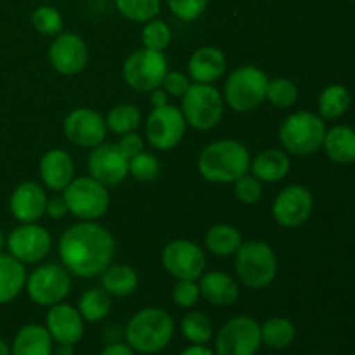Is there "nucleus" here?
Listing matches in <instances>:
<instances>
[{
  "label": "nucleus",
  "instance_id": "43",
  "mask_svg": "<svg viewBox=\"0 0 355 355\" xmlns=\"http://www.w3.org/2000/svg\"><path fill=\"white\" fill-rule=\"evenodd\" d=\"M162 85L163 90H165L168 96L182 97L184 94L187 92V89H189L191 82L186 75H182V73H166Z\"/></svg>",
  "mask_w": 355,
  "mask_h": 355
},
{
  "label": "nucleus",
  "instance_id": "44",
  "mask_svg": "<svg viewBox=\"0 0 355 355\" xmlns=\"http://www.w3.org/2000/svg\"><path fill=\"white\" fill-rule=\"evenodd\" d=\"M118 148H120L121 153L130 159L134 158V156H137L139 153H142V149H144V141H142L135 132H130V134H125L123 137H121V141L118 142Z\"/></svg>",
  "mask_w": 355,
  "mask_h": 355
},
{
  "label": "nucleus",
  "instance_id": "7",
  "mask_svg": "<svg viewBox=\"0 0 355 355\" xmlns=\"http://www.w3.org/2000/svg\"><path fill=\"white\" fill-rule=\"evenodd\" d=\"M182 114L196 130H210L224 114V99L210 83H191L182 96Z\"/></svg>",
  "mask_w": 355,
  "mask_h": 355
},
{
  "label": "nucleus",
  "instance_id": "19",
  "mask_svg": "<svg viewBox=\"0 0 355 355\" xmlns=\"http://www.w3.org/2000/svg\"><path fill=\"white\" fill-rule=\"evenodd\" d=\"M45 328L55 343L76 345L85 331V321L78 309L68 304H55L45 315Z\"/></svg>",
  "mask_w": 355,
  "mask_h": 355
},
{
  "label": "nucleus",
  "instance_id": "23",
  "mask_svg": "<svg viewBox=\"0 0 355 355\" xmlns=\"http://www.w3.org/2000/svg\"><path fill=\"white\" fill-rule=\"evenodd\" d=\"M201 297L211 305L218 307H229L238 300V284L234 283L231 276L225 272H208L200 281Z\"/></svg>",
  "mask_w": 355,
  "mask_h": 355
},
{
  "label": "nucleus",
  "instance_id": "31",
  "mask_svg": "<svg viewBox=\"0 0 355 355\" xmlns=\"http://www.w3.org/2000/svg\"><path fill=\"white\" fill-rule=\"evenodd\" d=\"M111 311V298L110 293L103 288H92L87 290L78 300V312L87 322L103 321Z\"/></svg>",
  "mask_w": 355,
  "mask_h": 355
},
{
  "label": "nucleus",
  "instance_id": "13",
  "mask_svg": "<svg viewBox=\"0 0 355 355\" xmlns=\"http://www.w3.org/2000/svg\"><path fill=\"white\" fill-rule=\"evenodd\" d=\"M162 262L173 277L189 281H196L198 277H201L207 267L203 250L196 243L187 241V239L170 241L163 250Z\"/></svg>",
  "mask_w": 355,
  "mask_h": 355
},
{
  "label": "nucleus",
  "instance_id": "41",
  "mask_svg": "<svg viewBox=\"0 0 355 355\" xmlns=\"http://www.w3.org/2000/svg\"><path fill=\"white\" fill-rule=\"evenodd\" d=\"M201 291L200 284H196L194 281L189 279H179V283L173 286L172 298L179 307L182 309H191L200 302Z\"/></svg>",
  "mask_w": 355,
  "mask_h": 355
},
{
  "label": "nucleus",
  "instance_id": "12",
  "mask_svg": "<svg viewBox=\"0 0 355 355\" xmlns=\"http://www.w3.org/2000/svg\"><path fill=\"white\" fill-rule=\"evenodd\" d=\"M186 134V118L182 111L175 106L165 104L155 107L146 121V135L153 148L159 151H168L182 141Z\"/></svg>",
  "mask_w": 355,
  "mask_h": 355
},
{
  "label": "nucleus",
  "instance_id": "24",
  "mask_svg": "<svg viewBox=\"0 0 355 355\" xmlns=\"http://www.w3.org/2000/svg\"><path fill=\"white\" fill-rule=\"evenodd\" d=\"M52 336L40 324H26L16 333L10 355H52Z\"/></svg>",
  "mask_w": 355,
  "mask_h": 355
},
{
  "label": "nucleus",
  "instance_id": "50",
  "mask_svg": "<svg viewBox=\"0 0 355 355\" xmlns=\"http://www.w3.org/2000/svg\"><path fill=\"white\" fill-rule=\"evenodd\" d=\"M0 355H10V347L2 338H0Z\"/></svg>",
  "mask_w": 355,
  "mask_h": 355
},
{
  "label": "nucleus",
  "instance_id": "9",
  "mask_svg": "<svg viewBox=\"0 0 355 355\" xmlns=\"http://www.w3.org/2000/svg\"><path fill=\"white\" fill-rule=\"evenodd\" d=\"M69 214L82 220H96L103 217L110 207L106 186L92 177H78L66 186L64 196Z\"/></svg>",
  "mask_w": 355,
  "mask_h": 355
},
{
  "label": "nucleus",
  "instance_id": "46",
  "mask_svg": "<svg viewBox=\"0 0 355 355\" xmlns=\"http://www.w3.org/2000/svg\"><path fill=\"white\" fill-rule=\"evenodd\" d=\"M99 355H135V350L128 343H111Z\"/></svg>",
  "mask_w": 355,
  "mask_h": 355
},
{
  "label": "nucleus",
  "instance_id": "3",
  "mask_svg": "<svg viewBox=\"0 0 355 355\" xmlns=\"http://www.w3.org/2000/svg\"><path fill=\"white\" fill-rule=\"evenodd\" d=\"M250 153L238 141H217L201 151L198 170L210 182L229 184L238 180L250 168Z\"/></svg>",
  "mask_w": 355,
  "mask_h": 355
},
{
  "label": "nucleus",
  "instance_id": "6",
  "mask_svg": "<svg viewBox=\"0 0 355 355\" xmlns=\"http://www.w3.org/2000/svg\"><path fill=\"white\" fill-rule=\"evenodd\" d=\"M269 76L257 66L234 69L225 82V103L238 113L257 110L266 101Z\"/></svg>",
  "mask_w": 355,
  "mask_h": 355
},
{
  "label": "nucleus",
  "instance_id": "35",
  "mask_svg": "<svg viewBox=\"0 0 355 355\" xmlns=\"http://www.w3.org/2000/svg\"><path fill=\"white\" fill-rule=\"evenodd\" d=\"M121 16L135 23H148L159 12L162 0H114Z\"/></svg>",
  "mask_w": 355,
  "mask_h": 355
},
{
  "label": "nucleus",
  "instance_id": "21",
  "mask_svg": "<svg viewBox=\"0 0 355 355\" xmlns=\"http://www.w3.org/2000/svg\"><path fill=\"white\" fill-rule=\"evenodd\" d=\"M75 166L71 156L62 149H51L40 162V177L52 191H64L73 180Z\"/></svg>",
  "mask_w": 355,
  "mask_h": 355
},
{
  "label": "nucleus",
  "instance_id": "42",
  "mask_svg": "<svg viewBox=\"0 0 355 355\" xmlns=\"http://www.w3.org/2000/svg\"><path fill=\"white\" fill-rule=\"evenodd\" d=\"M208 0H168V7L179 19L194 21L205 12Z\"/></svg>",
  "mask_w": 355,
  "mask_h": 355
},
{
  "label": "nucleus",
  "instance_id": "18",
  "mask_svg": "<svg viewBox=\"0 0 355 355\" xmlns=\"http://www.w3.org/2000/svg\"><path fill=\"white\" fill-rule=\"evenodd\" d=\"M89 59V51L76 33L58 35L49 49V61L61 75H76L82 71Z\"/></svg>",
  "mask_w": 355,
  "mask_h": 355
},
{
  "label": "nucleus",
  "instance_id": "37",
  "mask_svg": "<svg viewBox=\"0 0 355 355\" xmlns=\"http://www.w3.org/2000/svg\"><path fill=\"white\" fill-rule=\"evenodd\" d=\"M170 40H172V30L165 21L151 19L142 28V44L146 49L163 52L170 45Z\"/></svg>",
  "mask_w": 355,
  "mask_h": 355
},
{
  "label": "nucleus",
  "instance_id": "29",
  "mask_svg": "<svg viewBox=\"0 0 355 355\" xmlns=\"http://www.w3.org/2000/svg\"><path fill=\"white\" fill-rule=\"evenodd\" d=\"M205 245L214 255L229 257L238 252L239 246L243 245V238L238 229H234L232 225L218 224L207 232Z\"/></svg>",
  "mask_w": 355,
  "mask_h": 355
},
{
  "label": "nucleus",
  "instance_id": "51",
  "mask_svg": "<svg viewBox=\"0 0 355 355\" xmlns=\"http://www.w3.org/2000/svg\"><path fill=\"white\" fill-rule=\"evenodd\" d=\"M2 246H3V232L2 229H0V250H2Z\"/></svg>",
  "mask_w": 355,
  "mask_h": 355
},
{
  "label": "nucleus",
  "instance_id": "39",
  "mask_svg": "<svg viewBox=\"0 0 355 355\" xmlns=\"http://www.w3.org/2000/svg\"><path fill=\"white\" fill-rule=\"evenodd\" d=\"M159 162L151 153H139L137 156L128 159V172L141 182H151L159 175Z\"/></svg>",
  "mask_w": 355,
  "mask_h": 355
},
{
  "label": "nucleus",
  "instance_id": "10",
  "mask_svg": "<svg viewBox=\"0 0 355 355\" xmlns=\"http://www.w3.org/2000/svg\"><path fill=\"white\" fill-rule=\"evenodd\" d=\"M262 345L260 324L248 315L225 322L215 338V355H255Z\"/></svg>",
  "mask_w": 355,
  "mask_h": 355
},
{
  "label": "nucleus",
  "instance_id": "49",
  "mask_svg": "<svg viewBox=\"0 0 355 355\" xmlns=\"http://www.w3.org/2000/svg\"><path fill=\"white\" fill-rule=\"evenodd\" d=\"M52 355H75V345L58 343V349H54V354Z\"/></svg>",
  "mask_w": 355,
  "mask_h": 355
},
{
  "label": "nucleus",
  "instance_id": "32",
  "mask_svg": "<svg viewBox=\"0 0 355 355\" xmlns=\"http://www.w3.org/2000/svg\"><path fill=\"white\" fill-rule=\"evenodd\" d=\"M262 333V343H266L270 349H286L295 340V326L290 319L286 318H272L260 326Z\"/></svg>",
  "mask_w": 355,
  "mask_h": 355
},
{
  "label": "nucleus",
  "instance_id": "22",
  "mask_svg": "<svg viewBox=\"0 0 355 355\" xmlns=\"http://www.w3.org/2000/svg\"><path fill=\"white\" fill-rule=\"evenodd\" d=\"M225 66L227 62L222 51L215 47H201L191 55L187 69L194 83H214L224 75Z\"/></svg>",
  "mask_w": 355,
  "mask_h": 355
},
{
  "label": "nucleus",
  "instance_id": "45",
  "mask_svg": "<svg viewBox=\"0 0 355 355\" xmlns=\"http://www.w3.org/2000/svg\"><path fill=\"white\" fill-rule=\"evenodd\" d=\"M68 205H66V200L62 196H58V198H52V200H47V207H45V214L49 215V217L55 218V220H59V218L64 217L66 214H68Z\"/></svg>",
  "mask_w": 355,
  "mask_h": 355
},
{
  "label": "nucleus",
  "instance_id": "28",
  "mask_svg": "<svg viewBox=\"0 0 355 355\" xmlns=\"http://www.w3.org/2000/svg\"><path fill=\"white\" fill-rule=\"evenodd\" d=\"M139 284L135 269L130 266H110L101 272V286L113 297H127Z\"/></svg>",
  "mask_w": 355,
  "mask_h": 355
},
{
  "label": "nucleus",
  "instance_id": "11",
  "mask_svg": "<svg viewBox=\"0 0 355 355\" xmlns=\"http://www.w3.org/2000/svg\"><path fill=\"white\" fill-rule=\"evenodd\" d=\"M28 297L42 307L61 304L71 291V277L68 269L55 263L42 266L26 277Z\"/></svg>",
  "mask_w": 355,
  "mask_h": 355
},
{
  "label": "nucleus",
  "instance_id": "25",
  "mask_svg": "<svg viewBox=\"0 0 355 355\" xmlns=\"http://www.w3.org/2000/svg\"><path fill=\"white\" fill-rule=\"evenodd\" d=\"M322 148L328 158L338 165L355 163V130L347 125H336L329 128L326 130Z\"/></svg>",
  "mask_w": 355,
  "mask_h": 355
},
{
  "label": "nucleus",
  "instance_id": "16",
  "mask_svg": "<svg viewBox=\"0 0 355 355\" xmlns=\"http://www.w3.org/2000/svg\"><path fill=\"white\" fill-rule=\"evenodd\" d=\"M106 132V120L89 107H76L64 120L66 137L82 148H96L103 144Z\"/></svg>",
  "mask_w": 355,
  "mask_h": 355
},
{
  "label": "nucleus",
  "instance_id": "36",
  "mask_svg": "<svg viewBox=\"0 0 355 355\" xmlns=\"http://www.w3.org/2000/svg\"><path fill=\"white\" fill-rule=\"evenodd\" d=\"M266 99L281 110H288L298 99V87L288 78H274L267 83Z\"/></svg>",
  "mask_w": 355,
  "mask_h": 355
},
{
  "label": "nucleus",
  "instance_id": "38",
  "mask_svg": "<svg viewBox=\"0 0 355 355\" xmlns=\"http://www.w3.org/2000/svg\"><path fill=\"white\" fill-rule=\"evenodd\" d=\"M31 24L42 35H59L62 30V16L58 9L51 6L37 7L31 14Z\"/></svg>",
  "mask_w": 355,
  "mask_h": 355
},
{
  "label": "nucleus",
  "instance_id": "8",
  "mask_svg": "<svg viewBox=\"0 0 355 355\" xmlns=\"http://www.w3.org/2000/svg\"><path fill=\"white\" fill-rule=\"evenodd\" d=\"M168 73L165 54L153 49H139L127 58L123 64V78L139 92H153L163 83Z\"/></svg>",
  "mask_w": 355,
  "mask_h": 355
},
{
  "label": "nucleus",
  "instance_id": "52",
  "mask_svg": "<svg viewBox=\"0 0 355 355\" xmlns=\"http://www.w3.org/2000/svg\"><path fill=\"white\" fill-rule=\"evenodd\" d=\"M352 2H355V0H352Z\"/></svg>",
  "mask_w": 355,
  "mask_h": 355
},
{
  "label": "nucleus",
  "instance_id": "33",
  "mask_svg": "<svg viewBox=\"0 0 355 355\" xmlns=\"http://www.w3.org/2000/svg\"><path fill=\"white\" fill-rule=\"evenodd\" d=\"M180 331L193 345H207L214 336V326L203 312H189L182 318Z\"/></svg>",
  "mask_w": 355,
  "mask_h": 355
},
{
  "label": "nucleus",
  "instance_id": "14",
  "mask_svg": "<svg viewBox=\"0 0 355 355\" xmlns=\"http://www.w3.org/2000/svg\"><path fill=\"white\" fill-rule=\"evenodd\" d=\"M52 238L42 225L23 224L14 229L7 238V248L21 263H37L49 255Z\"/></svg>",
  "mask_w": 355,
  "mask_h": 355
},
{
  "label": "nucleus",
  "instance_id": "4",
  "mask_svg": "<svg viewBox=\"0 0 355 355\" xmlns=\"http://www.w3.org/2000/svg\"><path fill=\"white\" fill-rule=\"evenodd\" d=\"M326 130L328 128L321 116L309 111H298L283 121L279 141L291 155L307 156L322 148Z\"/></svg>",
  "mask_w": 355,
  "mask_h": 355
},
{
  "label": "nucleus",
  "instance_id": "17",
  "mask_svg": "<svg viewBox=\"0 0 355 355\" xmlns=\"http://www.w3.org/2000/svg\"><path fill=\"white\" fill-rule=\"evenodd\" d=\"M89 172L104 186H116L127 177L128 158L118 144H99L89 155Z\"/></svg>",
  "mask_w": 355,
  "mask_h": 355
},
{
  "label": "nucleus",
  "instance_id": "1",
  "mask_svg": "<svg viewBox=\"0 0 355 355\" xmlns=\"http://www.w3.org/2000/svg\"><path fill=\"white\" fill-rule=\"evenodd\" d=\"M62 266L75 276L90 279L111 266L114 238L106 227L92 220L66 229L59 241Z\"/></svg>",
  "mask_w": 355,
  "mask_h": 355
},
{
  "label": "nucleus",
  "instance_id": "27",
  "mask_svg": "<svg viewBox=\"0 0 355 355\" xmlns=\"http://www.w3.org/2000/svg\"><path fill=\"white\" fill-rule=\"evenodd\" d=\"M26 284L24 263L12 255L0 253V305L12 302Z\"/></svg>",
  "mask_w": 355,
  "mask_h": 355
},
{
  "label": "nucleus",
  "instance_id": "47",
  "mask_svg": "<svg viewBox=\"0 0 355 355\" xmlns=\"http://www.w3.org/2000/svg\"><path fill=\"white\" fill-rule=\"evenodd\" d=\"M149 103L153 104V107L165 106V104H168V94L165 90H153L151 97H149Z\"/></svg>",
  "mask_w": 355,
  "mask_h": 355
},
{
  "label": "nucleus",
  "instance_id": "30",
  "mask_svg": "<svg viewBox=\"0 0 355 355\" xmlns=\"http://www.w3.org/2000/svg\"><path fill=\"white\" fill-rule=\"evenodd\" d=\"M319 116L322 120H336V118L343 116L347 110L350 107V92L347 87L338 85H328L321 92L318 101Z\"/></svg>",
  "mask_w": 355,
  "mask_h": 355
},
{
  "label": "nucleus",
  "instance_id": "20",
  "mask_svg": "<svg viewBox=\"0 0 355 355\" xmlns=\"http://www.w3.org/2000/svg\"><path fill=\"white\" fill-rule=\"evenodd\" d=\"M45 207H47V194L44 187L35 182L19 184L10 194V214L21 224L37 222L45 214Z\"/></svg>",
  "mask_w": 355,
  "mask_h": 355
},
{
  "label": "nucleus",
  "instance_id": "15",
  "mask_svg": "<svg viewBox=\"0 0 355 355\" xmlns=\"http://www.w3.org/2000/svg\"><path fill=\"white\" fill-rule=\"evenodd\" d=\"M314 208L312 193L304 186H288L272 205L274 218L283 227H298L309 220Z\"/></svg>",
  "mask_w": 355,
  "mask_h": 355
},
{
  "label": "nucleus",
  "instance_id": "5",
  "mask_svg": "<svg viewBox=\"0 0 355 355\" xmlns=\"http://www.w3.org/2000/svg\"><path fill=\"white\" fill-rule=\"evenodd\" d=\"M236 272L245 286L262 290L274 281L277 274V259L267 243H243L236 252Z\"/></svg>",
  "mask_w": 355,
  "mask_h": 355
},
{
  "label": "nucleus",
  "instance_id": "34",
  "mask_svg": "<svg viewBox=\"0 0 355 355\" xmlns=\"http://www.w3.org/2000/svg\"><path fill=\"white\" fill-rule=\"evenodd\" d=\"M139 123H141V113H139V110L134 104H120V106H114L106 118V127L116 135H125L130 134V132H135Z\"/></svg>",
  "mask_w": 355,
  "mask_h": 355
},
{
  "label": "nucleus",
  "instance_id": "26",
  "mask_svg": "<svg viewBox=\"0 0 355 355\" xmlns=\"http://www.w3.org/2000/svg\"><path fill=\"white\" fill-rule=\"evenodd\" d=\"M250 166L260 182H279L290 172L291 162L281 149H266L250 163Z\"/></svg>",
  "mask_w": 355,
  "mask_h": 355
},
{
  "label": "nucleus",
  "instance_id": "40",
  "mask_svg": "<svg viewBox=\"0 0 355 355\" xmlns=\"http://www.w3.org/2000/svg\"><path fill=\"white\" fill-rule=\"evenodd\" d=\"M234 193L241 203L255 205L262 198V184L255 175L245 173L238 180H234Z\"/></svg>",
  "mask_w": 355,
  "mask_h": 355
},
{
  "label": "nucleus",
  "instance_id": "2",
  "mask_svg": "<svg viewBox=\"0 0 355 355\" xmlns=\"http://www.w3.org/2000/svg\"><path fill=\"white\" fill-rule=\"evenodd\" d=\"M175 324L172 315L158 307H148L132 315L125 328L127 343L135 354H158L172 342Z\"/></svg>",
  "mask_w": 355,
  "mask_h": 355
},
{
  "label": "nucleus",
  "instance_id": "48",
  "mask_svg": "<svg viewBox=\"0 0 355 355\" xmlns=\"http://www.w3.org/2000/svg\"><path fill=\"white\" fill-rule=\"evenodd\" d=\"M180 355H215V352L208 349L207 345H191L184 349Z\"/></svg>",
  "mask_w": 355,
  "mask_h": 355
}]
</instances>
